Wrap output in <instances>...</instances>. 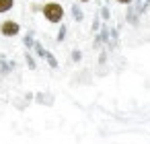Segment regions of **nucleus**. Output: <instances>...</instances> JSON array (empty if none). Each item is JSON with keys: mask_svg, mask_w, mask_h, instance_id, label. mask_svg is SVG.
Segmentation results:
<instances>
[{"mask_svg": "<svg viewBox=\"0 0 150 144\" xmlns=\"http://www.w3.org/2000/svg\"><path fill=\"white\" fill-rule=\"evenodd\" d=\"M0 33L6 35V37H13V35H17V33H19V25H17V23H13V21H4L2 25H0Z\"/></svg>", "mask_w": 150, "mask_h": 144, "instance_id": "obj_2", "label": "nucleus"}, {"mask_svg": "<svg viewBox=\"0 0 150 144\" xmlns=\"http://www.w3.org/2000/svg\"><path fill=\"white\" fill-rule=\"evenodd\" d=\"M82 2H88V0H82Z\"/></svg>", "mask_w": 150, "mask_h": 144, "instance_id": "obj_5", "label": "nucleus"}, {"mask_svg": "<svg viewBox=\"0 0 150 144\" xmlns=\"http://www.w3.org/2000/svg\"><path fill=\"white\" fill-rule=\"evenodd\" d=\"M117 2H121V4H125V2H129V0H117Z\"/></svg>", "mask_w": 150, "mask_h": 144, "instance_id": "obj_4", "label": "nucleus"}, {"mask_svg": "<svg viewBox=\"0 0 150 144\" xmlns=\"http://www.w3.org/2000/svg\"><path fill=\"white\" fill-rule=\"evenodd\" d=\"M43 17H45L50 23H58V21H62V17H64V9H62L58 2H50V4L43 6Z\"/></svg>", "mask_w": 150, "mask_h": 144, "instance_id": "obj_1", "label": "nucleus"}, {"mask_svg": "<svg viewBox=\"0 0 150 144\" xmlns=\"http://www.w3.org/2000/svg\"><path fill=\"white\" fill-rule=\"evenodd\" d=\"M13 0H0V13H6V11H11L13 9Z\"/></svg>", "mask_w": 150, "mask_h": 144, "instance_id": "obj_3", "label": "nucleus"}]
</instances>
